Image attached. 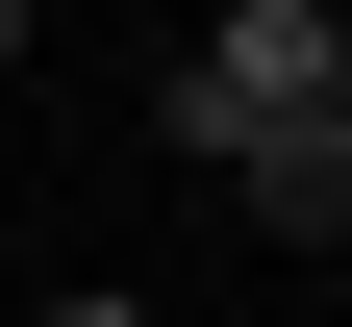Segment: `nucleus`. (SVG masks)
Instances as JSON below:
<instances>
[{
  "label": "nucleus",
  "mask_w": 352,
  "mask_h": 327,
  "mask_svg": "<svg viewBox=\"0 0 352 327\" xmlns=\"http://www.w3.org/2000/svg\"><path fill=\"white\" fill-rule=\"evenodd\" d=\"M0 76H25V0H0Z\"/></svg>",
  "instance_id": "20e7f679"
},
{
  "label": "nucleus",
  "mask_w": 352,
  "mask_h": 327,
  "mask_svg": "<svg viewBox=\"0 0 352 327\" xmlns=\"http://www.w3.org/2000/svg\"><path fill=\"white\" fill-rule=\"evenodd\" d=\"M25 327H151V302H101V277H51V302H25Z\"/></svg>",
  "instance_id": "7ed1b4c3"
},
{
  "label": "nucleus",
  "mask_w": 352,
  "mask_h": 327,
  "mask_svg": "<svg viewBox=\"0 0 352 327\" xmlns=\"http://www.w3.org/2000/svg\"><path fill=\"white\" fill-rule=\"evenodd\" d=\"M252 226H302V252H352V101H302V126H252Z\"/></svg>",
  "instance_id": "f03ea898"
},
{
  "label": "nucleus",
  "mask_w": 352,
  "mask_h": 327,
  "mask_svg": "<svg viewBox=\"0 0 352 327\" xmlns=\"http://www.w3.org/2000/svg\"><path fill=\"white\" fill-rule=\"evenodd\" d=\"M302 101H352V0H227V25H201V76H176V151L227 176L252 126H302Z\"/></svg>",
  "instance_id": "f257e3e1"
}]
</instances>
